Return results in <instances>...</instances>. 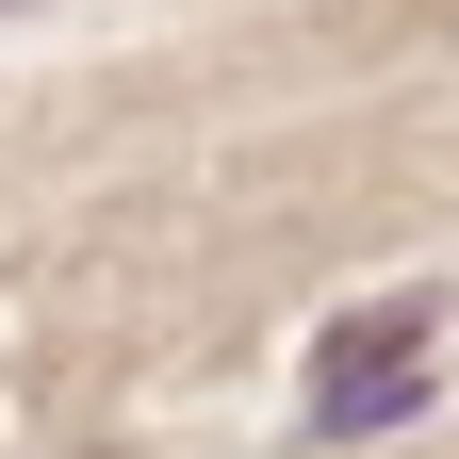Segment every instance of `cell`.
Listing matches in <instances>:
<instances>
[{
  "label": "cell",
  "mask_w": 459,
  "mask_h": 459,
  "mask_svg": "<svg viewBox=\"0 0 459 459\" xmlns=\"http://www.w3.org/2000/svg\"><path fill=\"white\" fill-rule=\"evenodd\" d=\"M427 377H443V296H427V279H411V296L328 312L312 377H296V443H377V427H411Z\"/></svg>",
  "instance_id": "obj_1"
},
{
  "label": "cell",
  "mask_w": 459,
  "mask_h": 459,
  "mask_svg": "<svg viewBox=\"0 0 459 459\" xmlns=\"http://www.w3.org/2000/svg\"><path fill=\"white\" fill-rule=\"evenodd\" d=\"M0 17H17V0H0Z\"/></svg>",
  "instance_id": "obj_2"
}]
</instances>
